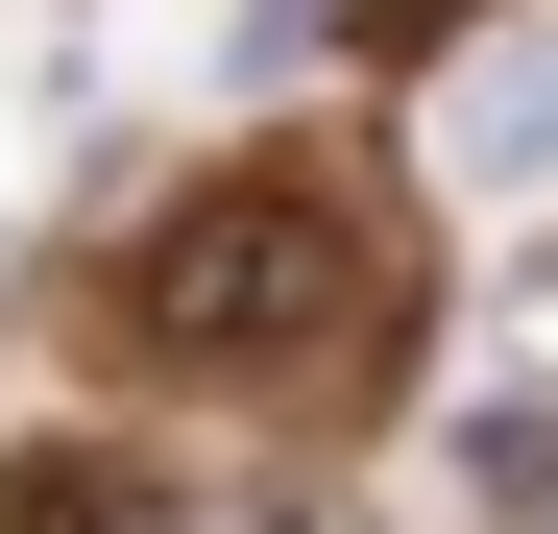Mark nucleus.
Here are the masks:
<instances>
[{"mask_svg": "<svg viewBox=\"0 0 558 534\" xmlns=\"http://www.w3.org/2000/svg\"><path fill=\"white\" fill-rule=\"evenodd\" d=\"M486 510H534V534H558V413H486Z\"/></svg>", "mask_w": 558, "mask_h": 534, "instance_id": "obj_3", "label": "nucleus"}, {"mask_svg": "<svg viewBox=\"0 0 558 534\" xmlns=\"http://www.w3.org/2000/svg\"><path fill=\"white\" fill-rule=\"evenodd\" d=\"M437 170H461V195H558V25H510V49H461L437 73Z\"/></svg>", "mask_w": 558, "mask_h": 534, "instance_id": "obj_2", "label": "nucleus"}, {"mask_svg": "<svg viewBox=\"0 0 558 534\" xmlns=\"http://www.w3.org/2000/svg\"><path fill=\"white\" fill-rule=\"evenodd\" d=\"M389 292H413L389 195H364V170H316V146H267V170H195V195L146 219L122 340H146V365H195V389H316V365H364V340H389Z\"/></svg>", "mask_w": 558, "mask_h": 534, "instance_id": "obj_1", "label": "nucleus"}]
</instances>
